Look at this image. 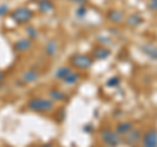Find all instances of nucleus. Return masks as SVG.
<instances>
[{"label": "nucleus", "mask_w": 157, "mask_h": 147, "mask_svg": "<svg viewBox=\"0 0 157 147\" xmlns=\"http://www.w3.org/2000/svg\"><path fill=\"white\" fill-rule=\"evenodd\" d=\"M41 147H54V146L50 145V143H46V145H43V146H41Z\"/></svg>", "instance_id": "27"}, {"label": "nucleus", "mask_w": 157, "mask_h": 147, "mask_svg": "<svg viewBox=\"0 0 157 147\" xmlns=\"http://www.w3.org/2000/svg\"><path fill=\"white\" fill-rule=\"evenodd\" d=\"M141 147H157V130L149 129L141 135Z\"/></svg>", "instance_id": "5"}, {"label": "nucleus", "mask_w": 157, "mask_h": 147, "mask_svg": "<svg viewBox=\"0 0 157 147\" xmlns=\"http://www.w3.org/2000/svg\"><path fill=\"white\" fill-rule=\"evenodd\" d=\"M32 2H34V3H36V4H38L39 2H42V0H32Z\"/></svg>", "instance_id": "28"}, {"label": "nucleus", "mask_w": 157, "mask_h": 147, "mask_svg": "<svg viewBox=\"0 0 157 147\" xmlns=\"http://www.w3.org/2000/svg\"><path fill=\"white\" fill-rule=\"evenodd\" d=\"M78 80H80V74L75 70H71L70 73H68V76L63 80V82H64L66 85H75Z\"/></svg>", "instance_id": "17"}, {"label": "nucleus", "mask_w": 157, "mask_h": 147, "mask_svg": "<svg viewBox=\"0 0 157 147\" xmlns=\"http://www.w3.org/2000/svg\"><path fill=\"white\" fill-rule=\"evenodd\" d=\"M121 77H118V76H114V77H111L109 78V80L106 81V86L107 87H118L119 86V83H121Z\"/></svg>", "instance_id": "19"}, {"label": "nucleus", "mask_w": 157, "mask_h": 147, "mask_svg": "<svg viewBox=\"0 0 157 147\" xmlns=\"http://www.w3.org/2000/svg\"><path fill=\"white\" fill-rule=\"evenodd\" d=\"M72 69H71V66H60V68H58L56 72H55V78L56 80H64V78L68 76V73H70Z\"/></svg>", "instance_id": "18"}, {"label": "nucleus", "mask_w": 157, "mask_h": 147, "mask_svg": "<svg viewBox=\"0 0 157 147\" xmlns=\"http://www.w3.org/2000/svg\"><path fill=\"white\" fill-rule=\"evenodd\" d=\"M32 48V39L29 38H24V39H20V41H17L16 43L13 45V50L16 52H26Z\"/></svg>", "instance_id": "8"}, {"label": "nucleus", "mask_w": 157, "mask_h": 147, "mask_svg": "<svg viewBox=\"0 0 157 147\" xmlns=\"http://www.w3.org/2000/svg\"><path fill=\"white\" fill-rule=\"evenodd\" d=\"M43 51H45L46 56H50V57L55 56L59 51V43L56 41H54V39H51V41H48L45 45V50Z\"/></svg>", "instance_id": "9"}, {"label": "nucleus", "mask_w": 157, "mask_h": 147, "mask_svg": "<svg viewBox=\"0 0 157 147\" xmlns=\"http://www.w3.org/2000/svg\"><path fill=\"white\" fill-rule=\"evenodd\" d=\"M26 34H28L29 39H36L38 37V31L34 26H28L26 27Z\"/></svg>", "instance_id": "20"}, {"label": "nucleus", "mask_w": 157, "mask_h": 147, "mask_svg": "<svg viewBox=\"0 0 157 147\" xmlns=\"http://www.w3.org/2000/svg\"><path fill=\"white\" fill-rule=\"evenodd\" d=\"M101 139L107 147H118L122 143L121 135L110 128H104L101 130Z\"/></svg>", "instance_id": "3"}, {"label": "nucleus", "mask_w": 157, "mask_h": 147, "mask_svg": "<svg viewBox=\"0 0 157 147\" xmlns=\"http://www.w3.org/2000/svg\"><path fill=\"white\" fill-rule=\"evenodd\" d=\"M111 55V51L109 48H105V47H97L93 50V57L96 60H105Z\"/></svg>", "instance_id": "11"}, {"label": "nucleus", "mask_w": 157, "mask_h": 147, "mask_svg": "<svg viewBox=\"0 0 157 147\" xmlns=\"http://www.w3.org/2000/svg\"><path fill=\"white\" fill-rule=\"evenodd\" d=\"M70 63L73 68L76 69H89L93 65V57L89 55H84V53H75L73 56H71Z\"/></svg>", "instance_id": "4"}, {"label": "nucleus", "mask_w": 157, "mask_h": 147, "mask_svg": "<svg viewBox=\"0 0 157 147\" xmlns=\"http://www.w3.org/2000/svg\"><path fill=\"white\" fill-rule=\"evenodd\" d=\"M141 139V130L140 129H134L132 128L128 133L124 134V138L122 139V142H124L127 146H134L137 142Z\"/></svg>", "instance_id": "6"}, {"label": "nucleus", "mask_w": 157, "mask_h": 147, "mask_svg": "<svg viewBox=\"0 0 157 147\" xmlns=\"http://www.w3.org/2000/svg\"><path fill=\"white\" fill-rule=\"evenodd\" d=\"M38 78H39V72L36 69H29L24 72L22 74V81L25 83H34L38 81Z\"/></svg>", "instance_id": "10"}, {"label": "nucleus", "mask_w": 157, "mask_h": 147, "mask_svg": "<svg viewBox=\"0 0 157 147\" xmlns=\"http://www.w3.org/2000/svg\"><path fill=\"white\" fill-rule=\"evenodd\" d=\"M29 147H39V146H36V145H33V146H29Z\"/></svg>", "instance_id": "29"}, {"label": "nucleus", "mask_w": 157, "mask_h": 147, "mask_svg": "<svg viewBox=\"0 0 157 147\" xmlns=\"http://www.w3.org/2000/svg\"><path fill=\"white\" fill-rule=\"evenodd\" d=\"M148 8L151 9V11H157V0H149Z\"/></svg>", "instance_id": "23"}, {"label": "nucleus", "mask_w": 157, "mask_h": 147, "mask_svg": "<svg viewBox=\"0 0 157 147\" xmlns=\"http://www.w3.org/2000/svg\"><path fill=\"white\" fill-rule=\"evenodd\" d=\"M3 82H4V73L0 70V86L3 85Z\"/></svg>", "instance_id": "26"}, {"label": "nucleus", "mask_w": 157, "mask_h": 147, "mask_svg": "<svg viewBox=\"0 0 157 147\" xmlns=\"http://www.w3.org/2000/svg\"><path fill=\"white\" fill-rule=\"evenodd\" d=\"M33 16H34L33 11L26 7H20L17 9H14V11H12V13H11V18L16 23H18V25H25V23H28L33 18Z\"/></svg>", "instance_id": "2"}, {"label": "nucleus", "mask_w": 157, "mask_h": 147, "mask_svg": "<svg viewBox=\"0 0 157 147\" xmlns=\"http://www.w3.org/2000/svg\"><path fill=\"white\" fill-rule=\"evenodd\" d=\"M37 7L42 13H48L54 11V3L51 0H42L37 4Z\"/></svg>", "instance_id": "15"}, {"label": "nucleus", "mask_w": 157, "mask_h": 147, "mask_svg": "<svg viewBox=\"0 0 157 147\" xmlns=\"http://www.w3.org/2000/svg\"><path fill=\"white\" fill-rule=\"evenodd\" d=\"M143 22H144V18L141 17L139 13H132L131 16L127 18V23H128V26H131V27H137Z\"/></svg>", "instance_id": "14"}, {"label": "nucleus", "mask_w": 157, "mask_h": 147, "mask_svg": "<svg viewBox=\"0 0 157 147\" xmlns=\"http://www.w3.org/2000/svg\"><path fill=\"white\" fill-rule=\"evenodd\" d=\"M48 96H50V99L52 102H64L67 99V95L58 89H51L48 91Z\"/></svg>", "instance_id": "13"}, {"label": "nucleus", "mask_w": 157, "mask_h": 147, "mask_svg": "<svg viewBox=\"0 0 157 147\" xmlns=\"http://www.w3.org/2000/svg\"><path fill=\"white\" fill-rule=\"evenodd\" d=\"M75 3H77L78 5H84V4L86 3V0H73Z\"/></svg>", "instance_id": "25"}, {"label": "nucleus", "mask_w": 157, "mask_h": 147, "mask_svg": "<svg viewBox=\"0 0 157 147\" xmlns=\"http://www.w3.org/2000/svg\"><path fill=\"white\" fill-rule=\"evenodd\" d=\"M7 13H8V5H6V4H2V5H0V17L6 16Z\"/></svg>", "instance_id": "22"}, {"label": "nucleus", "mask_w": 157, "mask_h": 147, "mask_svg": "<svg viewBox=\"0 0 157 147\" xmlns=\"http://www.w3.org/2000/svg\"><path fill=\"white\" fill-rule=\"evenodd\" d=\"M123 18H124L123 12L118 11V9H111V11L107 12V20L113 23H119L123 21Z\"/></svg>", "instance_id": "12"}, {"label": "nucleus", "mask_w": 157, "mask_h": 147, "mask_svg": "<svg viewBox=\"0 0 157 147\" xmlns=\"http://www.w3.org/2000/svg\"><path fill=\"white\" fill-rule=\"evenodd\" d=\"M28 109H30L33 112H38V113H47L54 109V102L47 98H41L36 96L32 98L30 100L26 103Z\"/></svg>", "instance_id": "1"}, {"label": "nucleus", "mask_w": 157, "mask_h": 147, "mask_svg": "<svg viewBox=\"0 0 157 147\" xmlns=\"http://www.w3.org/2000/svg\"><path fill=\"white\" fill-rule=\"evenodd\" d=\"M139 48L151 60H157V46L152 45V43H144V45H140Z\"/></svg>", "instance_id": "7"}, {"label": "nucleus", "mask_w": 157, "mask_h": 147, "mask_svg": "<svg viewBox=\"0 0 157 147\" xmlns=\"http://www.w3.org/2000/svg\"><path fill=\"white\" fill-rule=\"evenodd\" d=\"M86 14V8L84 7V5H78V8H77V11H76V16L78 17V18H82Z\"/></svg>", "instance_id": "21"}, {"label": "nucleus", "mask_w": 157, "mask_h": 147, "mask_svg": "<svg viewBox=\"0 0 157 147\" xmlns=\"http://www.w3.org/2000/svg\"><path fill=\"white\" fill-rule=\"evenodd\" d=\"M70 2H73V0H70Z\"/></svg>", "instance_id": "30"}, {"label": "nucleus", "mask_w": 157, "mask_h": 147, "mask_svg": "<svg viewBox=\"0 0 157 147\" xmlns=\"http://www.w3.org/2000/svg\"><path fill=\"white\" fill-rule=\"evenodd\" d=\"M93 129H94V128H93V124H86V125L84 126V131H86V133H88V131H89V133H92Z\"/></svg>", "instance_id": "24"}, {"label": "nucleus", "mask_w": 157, "mask_h": 147, "mask_svg": "<svg viewBox=\"0 0 157 147\" xmlns=\"http://www.w3.org/2000/svg\"><path fill=\"white\" fill-rule=\"evenodd\" d=\"M134 128V126H132V124L131 122H128V121H124V122H119V124L117 125V133L118 134H126V133H128V131Z\"/></svg>", "instance_id": "16"}]
</instances>
